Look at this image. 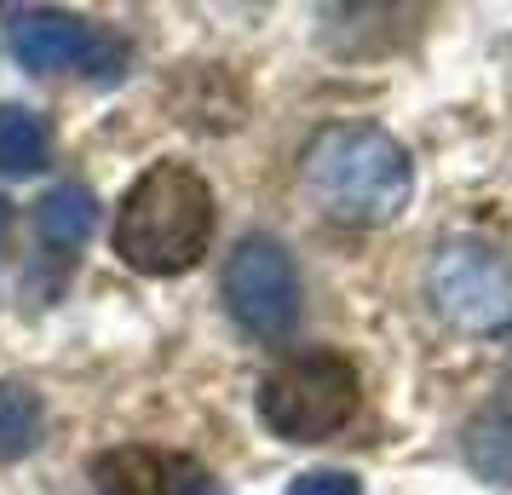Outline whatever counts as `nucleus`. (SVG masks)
Returning <instances> with one entry per match:
<instances>
[{"instance_id": "nucleus-7", "label": "nucleus", "mask_w": 512, "mask_h": 495, "mask_svg": "<svg viewBox=\"0 0 512 495\" xmlns=\"http://www.w3.org/2000/svg\"><path fill=\"white\" fill-rule=\"evenodd\" d=\"M185 478H196V467L156 449H110L93 467L98 495H196V484Z\"/></svg>"}, {"instance_id": "nucleus-11", "label": "nucleus", "mask_w": 512, "mask_h": 495, "mask_svg": "<svg viewBox=\"0 0 512 495\" xmlns=\"http://www.w3.org/2000/svg\"><path fill=\"white\" fill-rule=\"evenodd\" d=\"M288 495H363V484H357L351 472H328L323 467V472H300Z\"/></svg>"}, {"instance_id": "nucleus-9", "label": "nucleus", "mask_w": 512, "mask_h": 495, "mask_svg": "<svg viewBox=\"0 0 512 495\" xmlns=\"http://www.w3.org/2000/svg\"><path fill=\"white\" fill-rule=\"evenodd\" d=\"M47 432V409L29 386H0V461H18L41 444Z\"/></svg>"}, {"instance_id": "nucleus-8", "label": "nucleus", "mask_w": 512, "mask_h": 495, "mask_svg": "<svg viewBox=\"0 0 512 495\" xmlns=\"http://www.w3.org/2000/svg\"><path fill=\"white\" fill-rule=\"evenodd\" d=\"M47 167V127L41 116H29L18 104H0V173H41Z\"/></svg>"}, {"instance_id": "nucleus-12", "label": "nucleus", "mask_w": 512, "mask_h": 495, "mask_svg": "<svg viewBox=\"0 0 512 495\" xmlns=\"http://www.w3.org/2000/svg\"><path fill=\"white\" fill-rule=\"evenodd\" d=\"M0 231H6V202H0Z\"/></svg>"}, {"instance_id": "nucleus-6", "label": "nucleus", "mask_w": 512, "mask_h": 495, "mask_svg": "<svg viewBox=\"0 0 512 495\" xmlns=\"http://www.w3.org/2000/svg\"><path fill=\"white\" fill-rule=\"evenodd\" d=\"M12 52L24 70H75L87 64V75H98V35L70 12H29L12 24Z\"/></svg>"}, {"instance_id": "nucleus-3", "label": "nucleus", "mask_w": 512, "mask_h": 495, "mask_svg": "<svg viewBox=\"0 0 512 495\" xmlns=\"http://www.w3.org/2000/svg\"><path fill=\"white\" fill-rule=\"evenodd\" d=\"M357 398H363V386H357V369L346 357L300 352L259 380V421L277 438L323 444L357 415Z\"/></svg>"}, {"instance_id": "nucleus-2", "label": "nucleus", "mask_w": 512, "mask_h": 495, "mask_svg": "<svg viewBox=\"0 0 512 495\" xmlns=\"http://www.w3.org/2000/svg\"><path fill=\"white\" fill-rule=\"evenodd\" d=\"M300 179H305V196L328 213V219H346V225H386L403 213L409 202V156L392 133L380 127H328L311 139L300 162Z\"/></svg>"}, {"instance_id": "nucleus-1", "label": "nucleus", "mask_w": 512, "mask_h": 495, "mask_svg": "<svg viewBox=\"0 0 512 495\" xmlns=\"http://www.w3.org/2000/svg\"><path fill=\"white\" fill-rule=\"evenodd\" d=\"M213 190L190 162H156L116 208V254L144 277H179L208 254Z\"/></svg>"}, {"instance_id": "nucleus-10", "label": "nucleus", "mask_w": 512, "mask_h": 495, "mask_svg": "<svg viewBox=\"0 0 512 495\" xmlns=\"http://www.w3.org/2000/svg\"><path fill=\"white\" fill-rule=\"evenodd\" d=\"M93 225H98V202H93V190L87 185H58L41 202V231L52 236V242H87L93 236Z\"/></svg>"}, {"instance_id": "nucleus-5", "label": "nucleus", "mask_w": 512, "mask_h": 495, "mask_svg": "<svg viewBox=\"0 0 512 495\" xmlns=\"http://www.w3.org/2000/svg\"><path fill=\"white\" fill-rule=\"evenodd\" d=\"M225 300L231 317L259 340H282L300 323V271L288 260V248L271 236H248L236 242L231 265H225Z\"/></svg>"}, {"instance_id": "nucleus-4", "label": "nucleus", "mask_w": 512, "mask_h": 495, "mask_svg": "<svg viewBox=\"0 0 512 495\" xmlns=\"http://www.w3.org/2000/svg\"><path fill=\"white\" fill-rule=\"evenodd\" d=\"M432 306L449 329L495 334L512 323V260L495 242L461 236L443 242L432 260Z\"/></svg>"}]
</instances>
